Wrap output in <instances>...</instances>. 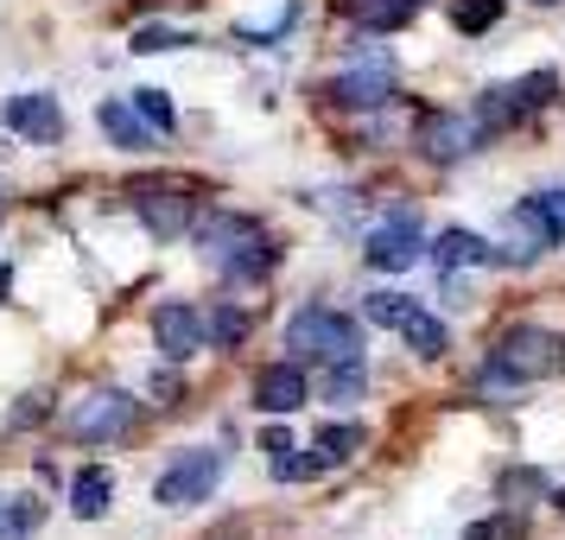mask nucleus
I'll return each mask as SVG.
<instances>
[{
  "label": "nucleus",
  "mask_w": 565,
  "mask_h": 540,
  "mask_svg": "<svg viewBox=\"0 0 565 540\" xmlns=\"http://www.w3.org/2000/svg\"><path fill=\"white\" fill-rule=\"evenodd\" d=\"M306 394H311V382H306L299 362H267V369L255 375V407L260 413H299Z\"/></svg>",
  "instance_id": "10"
},
{
  "label": "nucleus",
  "mask_w": 565,
  "mask_h": 540,
  "mask_svg": "<svg viewBox=\"0 0 565 540\" xmlns=\"http://www.w3.org/2000/svg\"><path fill=\"white\" fill-rule=\"evenodd\" d=\"M318 470H324V464L318 458H292V445L274 452V477H280V484H306V477H318Z\"/></svg>",
  "instance_id": "28"
},
{
  "label": "nucleus",
  "mask_w": 565,
  "mask_h": 540,
  "mask_svg": "<svg viewBox=\"0 0 565 540\" xmlns=\"http://www.w3.org/2000/svg\"><path fill=\"white\" fill-rule=\"evenodd\" d=\"M362 255H369V267H382V274H407L413 261L426 255L419 248V216L413 210H394V223H382V230L369 235Z\"/></svg>",
  "instance_id": "8"
},
{
  "label": "nucleus",
  "mask_w": 565,
  "mask_h": 540,
  "mask_svg": "<svg viewBox=\"0 0 565 540\" xmlns=\"http://www.w3.org/2000/svg\"><path fill=\"white\" fill-rule=\"evenodd\" d=\"M0 293H7V267H0Z\"/></svg>",
  "instance_id": "31"
},
{
  "label": "nucleus",
  "mask_w": 565,
  "mask_h": 540,
  "mask_svg": "<svg viewBox=\"0 0 565 540\" xmlns=\"http://www.w3.org/2000/svg\"><path fill=\"white\" fill-rule=\"evenodd\" d=\"M96 121H103V134L121 147V153H147V147H153V128H147L140 108H128V103H103L96 108Z\"/></svg>",
  "instance_id": "14"
},
{
  "label": "nucleus",
  "mask_w": 565,
  "mask_h": 540,
  "mask_svg": "<svg viewBox=\"0 0 565 540\" xmlns=\"http://www.w3.org/2000/svg\"><path fill=\"white\" fill-rule=\"evenodd\" d=\"M134 210L147 216V230L153 235H184L191 223H198V191L179 179H153V184H134Z\"/></svg>",
  "instance_id": "6"
},
{
  "label": "nucleus",
  "mask_w": 565,
  "mask_h": 540,
  "mask_svg": "<svg viewBox=\"0 0 565 540\" xmlns=\"http://www.w3.org/2000/svg\"><path fill=\"white\" fill-rule=\"evenodd\" d=\"M540 489H546L540 470H509V477H502V496H540Z\"/></svg>",
  "instance_id": "30"
},
{
  "label": "nucleus",
  "mask_w": 565,
  "mask_h": 540,
  "mask_svg": "<svg viewBox=\"0 0 565 540\" xmlns=\"http://www.w3.org/2000/svg\"><path fill=\"white\" fill-rule=\"evenodd\" d=\"M401 343H407L413 357H426V362H433V357H445V350H451V331L438 325L433 311H419V306H413L407 318H401Z\"/></svg>",
  "instance_id": "16"
},
{
  "label": "nucleus",
  "mask_w": 565,
  "mask_h": 540,
  "mask_svg": "<svg viewBox=\"0 0 565 540\" xmlns=\"http://www.w3.org/2000/svg\"><path fill=\"white\" fill-rule=\"evenodd\" d=\"M407 311H413V299H401V293H369V299H362V318H369V325H387V331H401Z\"/></svg>",
  "instance_id": "24"
},
{
  "label": "nucleus",
  "mask_w": 565,
  "mask_h": 540,
  "mask_svg": "<svg viewBox=\"0 0 565 540\" xmlns=\"http://www.w3.org/2000/svg\"><path fill=\"white\" fill-rule=\"evenodd\" d=\"M191 235H198V255L210 261V267H223V274H267L274 261H280V248H274V235L260 230V223H248V216H235V210H198V223H191Z\"/></svg>",
  "instance_id": "1"
},
{
  "label": "nucleus",
  "mask_w": 565,
  "mask_h": 540,
  "mask_svg": "<svg viewBox=\"0 0 565 540\" xmlns=\"http://www.w3.org/2000/svg\"><path fill=\"white\" fill-rule=\"evenodd\" d=\"M413 7L419 0H350V20L362 32H401L413 20Z\"/></svg>",
  "instance_id": "17"
},
{
  "label": "nucleus",
  "mask_w": 565,
  "mask_h": 540,
  "mask_svg": "<svg viewBox=\"0 0 565 540\" xmlns=\"http://www.w3.org/2000/svg\"><path fill=\"white\" fill-rule=\"evenodd\" d=\"M509 230H514V248H509V261H534V255H546V248L559 242V235H553V223L540 216V204H534V198L509 210Z\"/></svg>",
  "instance_id": "13"
},
{
  "label": "nucleus",
  "mask_w": 565,
  "mask_h": 540,
  "mask_svg": "<svg viewBox=\"0 0 565 540\" xmlns=\"http://www.w3.org/2000/svg\"><path fill=\"white\" fill-rule=\"evenodd\" d=\"M463 540H527V521H521V515H483V521H470V528H463Z\"/></svg>",
  "instance_id": "23"
},
{
  "label": "nucleus",
  "mask_w": 565,
  "mask_h": 540,
  "mask_svg": "<svg viewBox=\"0 0 565 540\" xmlns=\"http://www.w3.org/2000/svg\"><path fill=\"white\" fill-rule=\"evenodd\" d=\"M534 204H540V216L553 223V235H559V242H565V184H559V191H540Z\"/></svg>",
  "instance_id": "29"
},
{
  "label": "nucleus",
  "mask_w": 565,
  "mask_h": 540,
  "mask_svg": "<svg viewBox=\"0 0 565 540\" xmlns=\"http://www.w3.org/2000/svg\"><path fill=\"white\" fill-rule=\"evenodd\" d=\"M39 521H45V502H32V496H0V540H26Z\"/></svg>",
  "instance_id": "19"
},
{
  "label": "nucleus",
  "mask_w": 565,
  "mask_h": 540,
  "mask_svg": "<svg viewBox=\"0 0 565 540\" xmlns=\"http://www.w3.org/2000/svg\"><path fill=\"white\" fill-rule=\"evenodd\" d=\"M134 108H140V121H147L153 134L179 128V115H172V103H166V89H134Z\"/></svg>",
  "instance_id": "25"
},
{
  "label": "nucleus",
  "mask_w": 565,
  "mask_h": 540,
  "mask_svg": "<svg viewBox=\"0 0 565 540\" xmlns=\"http://www.w3.org/2000/svg\"><path fill=\"white\" fill-rule=\"evenodd\" d=\"M553 502H559V509H565V489H559V496H553Z\"/></svg>",
  "instance_id": "32"
},
{
  "label": "nucleus",
  "mask_w": 565,
  "mask_h": 540,
  "mask_svg": "<svg viewBox=\"0 0 565 540\" xmlns=\"http://www.w3.org/2000/svg\"><path fill=\"white\" fill-rule=\"evenodd\" d=\"M286 350H292V362L306 369V362H362V325L356 318H343V311L331 306H306L292 325H286Z\"/></svg>",
  "instance_id": "2"
},
{
  "label": "nucleus",
  "mask_w": 565,
  "mask_h": 540,
  "mask_svg": "<svg viewBox=\"0 0 565 540\" xmlns=\"http://www.w3.org/2000/svg\"><path fill=\"white\" fill-rule=\"evenodd\" d=\"M331 96L343 108H382L387 96H394V64L375 57V64H362V71H343V77L331 83Z\"/></svg>",
  "instance_id": "11"
},
{
  "label": "nucleus",
  "mask_w": 565,
  "mask_h": 540,
  "mask_svg": "<svg viewBox=\"0 0 565 540\" xmlns=\"http://www.w3.org/2000/svg\"><path fill=\"white\" fill-rule=\"evenodd\" d=\"M242 337H248V318H242V306H216V311H210V343H216V350H235Z\"/></svg>",
  "instance_id": "26"
},
{
  "label": "nucleus",
  "mask_w": 565,
  "mask_h": 540,
  "mask_svg": "<svg viewBox=\"0 0 565 540\" xmlns=\"http://www.w3.org/2000/svg\"><path fill=\"white\" fill-rule=\"evenodd\" d=\"M362 388H369L362 362H331V369H324V401H337V407L362 401Z\"/></svg>",
  "instance_id": "21"
},
{
  "label": "nucleus",
  "mask_w": 565,
  "mask_h": 540,
  "mask_svg": "<svg viewBox=\"0 0 565 540\" xmlns=\"http://www.w3.org/2000/svg\"><path fill=\"white\" fill-rule=\"evenodd\" d=\"M0 121L20 134V140H32V147H57V140H64V108H57V96H39V89L7 96Z\"/></svg>",
  "instance_id": "7"
},
{
  "label": "nucleus",
  "mask_w": 565,
  "mask_h": 540,
  "mask_svg": "<svg viewBox=\"0 0 565 540\" xmlns=\"http://www.w3.org/2000/svg\"><path fill=\"white\" fill-rule=\"evenodd\" d=\"M477 140L483 134H477V121H463V115H426L419 121V153L426 159H463Z\"/></svg>",
  "instance_id": "12"
},
{
  "label": "nucleus",
  "mask_w": 565,
  "mask_h": 540,
  "mask_svg": "<svg viewBox=\"0 0 565 540\" xmlns=\"http://www.w3.org/2000/svg\"><path fill=\"white\" fill-rule=\"evenodd\" d=\"M495 20H502V0H451V27H458L463 39L489 32Z\"/></svg>",
  "instance_id": "22"
},
{
  "label": "nucleus",
  "mask_w": 565,
  "mask_h": 540,
  "mask_svg": "<svg viewBox=\"0 0 565 540\" xmlns=\"http://www.w3.org/2000/svg\"><path fill=\"white\" fill-rule=\"evenodd\" d=\"M179 45H198V39L179 32V27H140L134 32V52H179Z\"/></svg>",
  "instance_id": "27"
},
{
  "label": "nucleus",
  "mask_w": 565,
  "mask_h": 540,
  "mask_svg": "<svg viewBox=\"0 0 565 540\" xmlns=\"http://www.w3.org/2000/svg\"><path fill=\"white\" fill-rule=\"evenodd\" d=\"M153 337H159V350L172 362H184V357H198L210 343V318L198 306H179V299H166V306L153 311Z\"/></svg>",
  "instance_id": "9"
},
{
  "label": "nucleus",
  "mask_w": 565,
  "mask_h": 540,
  "mask_svg": "<svg viewBox=\"0 0 565 540\" xmlns=\"http://www.w3.org/2000/svg\"><path fill=\"white\" fill-rule=\"evenodd\" d=\"M223 470H230V452H216V445H204V452H179V458L159 470L153 502H159V509H191V502H210L216 484H223Z\"/></svg>",
  "instance_id": "4"
},
{
  "label": "nucleus",
  "mask_w": 565,
  "mask_h": 540,
  "mask_svg": "<svg viewBox=\"0 0 565 540\" xmlns=\"http://www.w3.org/2000/svg\"><path fill=\"white\" fill-rule=\"evenodd\" d=\"M433 255H438V267L451 274V267H489V261H495V248H489L483 235H470V230H445L433 242Z\"/></svg>",
  "instance_id": "15"
},
{
  "label": "nucleus",
  "mask_w": 565,
  "mask_h": 540,
  "mask_svg": "<svg viewBox=\"0 0 565 540\" xmlns=\"http://www.w3.org/2000/svg\"><path fill=\"white\" fill-rule=\"evenodd\" d=\"M311 452H318L324 470H331V464H350L362 452V426H324V433L311 438Z\"/></svg>",
  "instance_id": "20"
},
{
  "label": "nucleus",
  "mask_w": 565,
  "mask_h": 540,
  "mask_svg": "<svg viewBox=\"0 0 565 540\" xmlns=\"http://www.w3.org/2000/svg\"><path fill=\"white\" fill-rule=\"evenodd\" d=\"M108 496H115V484H108V470H77V484H71V509H77L83 521H96V515H108Z\"/></svg>",
  "instance_id": "18"
},
{
  "label": "nucleus",
  "mask_w": 565,
  "mask_h": 540,
  "mask_svg": "<svg viewBox=\"0 0 565 540\" xmlns=\"http://www.w3.org/2000/svg\"><path fill=\"white\" fill-rule=\"evenodd\" d=\"M540 7H559V0H540Z\"/></svg>",
  "instance_id": "33"
},
{
  "label": "nucleus",
  "mask_w": 565,
  "mask_h": 540,
  "mask_svg": "<svg viewBox=\"0 0 565 540\" xmlns=\"http://www.w3.org/2000/svg\"><path fill=\"white\" fill-rule=\"evenodd\" d=\"M134 420H140V401L121 394V388H96V394H83L77 413H71V438L83 445H108V438H128Z\"/></svg>",
  "instance_id": "5"
},
{
  "label": "nucleus",
  "mask_w": 565,
  "mask_h": 540,
  "mask_svg": "<svg viewBox=\"0 0 565 540\" xmlns=\"http://www.w3.org/2000/svg\"><path fill=\"white\" fill-rule=\"evenodd\" d=\"M559 369V337L540 331V325H509L489 350V388H514V382H540Z\"/></svg>",
  "instance_id": "3"
}]
</instances>
